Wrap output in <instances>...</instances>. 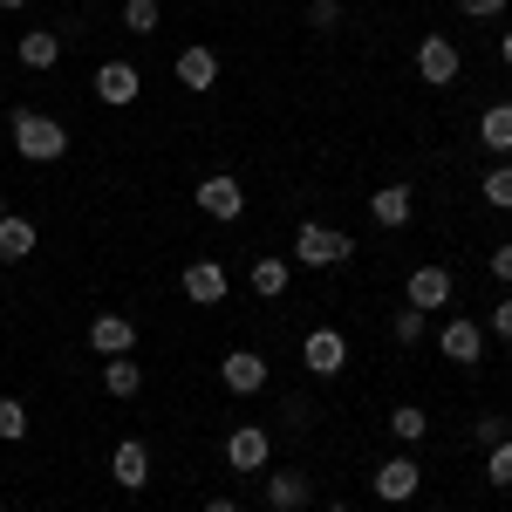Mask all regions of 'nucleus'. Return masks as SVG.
Segmentation results:
<instances>
[{
  "label": "nucleus",
  "mask_w": 512,
  "mask_h": 512,
  "mask_svg": "<svg viewBox=\"0 0 512 512\" xmlns=\"http://www.w3.org/2000/svg\"><path fill=\"white\" fill-rule=\"evenodd\" d=\"M7 137H14V151H21L28 164H55L62 151H69V130L48 117V110H28V103L7 117Z\"/></svg>",
  "instance_id": "f257e3e1"
},
{
  "label": "nucleus",
  "mask_w": 512,
  "mask_h": 512,
  "mask_svg": "<svg viewBox=\"0 0 512 512\" xmlns=\"http://www.w3.org/2000/svg\"><path fill=\"white\" fill-rule=\"evenodd\" d=\"M294 260H301V267H321V274H328V267H349L355 239L342 233V226H315V219H308V226L294 233Z\"/></svg>",
  "instance_id": "f03ea898"
},
{
  "label": "nucleus",
  "mask_w": 512,
  "mask_h": 512,
  "mask_svg": "<svg viewBox=\"0 0 512 512\" xmlns=\"http://www.w3.org/2000/svg\"><path fill=\"white\" fill-rule=\"evenodd\" d=\"M451 294H458V280H451L444 260H424V267H410V280H403V308H424V315H437Z\"/></svg>",
  "instance_id": "7ed1b4c3"
},
{
  "label": "nucleus",
  "mask_w": 512,
  "mask_h": 512,
  "mask_svg": "<svg viewBox=\"0 0 512 512\" xmlns=\"http://www.w3.org/2000/svg\"><path fill=\"white\" fill-rule=\"evenodd\" d=\"M192 205L205 212V219H219V226H233L239 212H246V192H239V178H233V171H212V178H198Z\"/></svg>",
  "instance_id": "20e7f679"
},
{
  "label": "nucleus",
  "mask_w": 512,
  "mask_h": 512,
  "mask_svg": "<svg viewBox=\"0 0 512 512\" xmlns=\"http://www.w3.org/2000/svg\"><path fill=\"white\" fill-rule=\"evenodd\" d=\"M226 465H233V472H267V465H274V431H267V424L226 431Z\"/></svg>",
  "instance_id": "39448f33"
},
{
  "label": "nucleus",
  "mask_w": 512,
  "mask_h": 512,
  "mask_svg": "<svg viewBox=\"0 0 512 512\" xmlns=\"http://www.w3.org/2000/svg\"><path fill=\"white\" fill-rule=\"evenodd\" d=\"M437 355H444V362H458V369H472L478 355H485V328H478L472 315H451L444 328H437Z\"/></svg>",
  "instance_id": "423d86ee"
},
{
  "label": "nucleus",
  "mask_w": 512,
  "mask_h": 512,
  "mask_svg": "<svg viewBox=\"0 0 512 512\" xmlns=\"http://www.w3.org/2000/svg\"><path fill=\"white\" fill-rule=\"evenodd\" d=\"M458 69H465V55H458V41H451V35H424V41H417V76L431 82V89L458 82Z\"/></svg>",
  "instance_id": "0eeeda50"
},
{
  "label": "nucleus",
  "mask_w": 512,
  "mask_h": 512,
  "mask_svg": "<svg viewBox=\"0 0 512 512\" xmlns=\"http://www.w3.org/2000/svg\"><path fill=\"white\" fill-rule=\"evenodd\" d=\"M301 362H308L315 376H342V369H349V335H342V328H315V335L301 342Z\"/></svg>",
  "instance_id": "6e6552de"
},
{
  "label": "nucleus",
  "mask_w": 512,
  "mask_h": 512,
  "mask_svg": "<svg viewBox=\"0 0 512 512\" xmlns=\"http://www.w3.org/2000/svg\"><path fill=\"white\" fill-rule=\"evenodd\" d=\"M369 485H376V499L403 506V499H417V485H424V465H417V458H383Z\"/></svg>",
  "instance_id": "1a4fd4ad"
},
{
  "label": "nucleus",
  "mask_w": 512,
  "mask_h": 512,
  "mask_svg": "<svg viewBox=\"0 0 512 512\" xmlns=\"http://www.w3.org/2000/svg\"><path fill=\"white\" fill-rule=\"evenodd\" d=\"M219 383H226L233 396H260L267 390V355L260 349H233L226 362H219Z\"/></svg>",
  "instance_id": "9d476101"
},
{
  "label": "nucleus",
  "mask_w": 512,
  "mask_h": 512,
  "mask_svg": "<svg viewBox=\"0 0 512 512\" xmlns=\"http://www.w3.org/2000/svg\"><path fill=\"white\" fill-rule=\"evenodd\" d=\"M110 478H117L123 492H144L151 485V444L144 437H123L117 451H110Z\"/></svg>",
  "instance_id": "9b49d317"
},
{
  "label": "nucleus",
  "mask_w": 512,
  "mask_h": 512,
  "mask_svg": "<svg viewBox=\"0 0 512 512\" xmlns=\"http://www.w3.org/2000/svg\"><path fill=\"white\" fill-rule=\"evenodd\" d=\"M233 294V274L219 267V260H192L185 267V301H198V308H219Z\"/></svg>",
  "instance_id": "f8f14e48"
},
{
  "label": "nucleus",
  "mask_w": 512,
  "mask_h": 512,
  "mask_svg": "<svg viewBox=\"0 0 512 512\" xmlns=\"http://www.w3.org/2000/svg\"><path fill=\"white\" fill-rule=\"evenodd\" d=\"M96 96H103L110 110H130V103L144 96V76H137V62H103V69H96Z\"/></svg>",
  "instance_id": "ddd939ff"
},
{
  "label": "nucleus",
  "mask_w": 512,
  "mask_h": 512,
  "mask_svg": "<svg viewBox=\"0 0 512 512\" xmlns=\"http://www.w3.org/2000/svg\"><path fill=\"white\" fill-rule=\"evenodd\" d=\"M89 349L103 355V362H110V355H130L137 349V321L130 315H96L89 321Z\"/></svg>",
  "instance_id": "4468645a"
},
{
  "label": "nucleus",
  "mask_w": 512,
  "mask_h": 512,
  "mask_svg": "<svg viewBox=\"0 0 512 512\" xmlns=\"http://www.w3.org/2000/svg\"><path fill=\"white\" fill-rule=\"evenodd\" d=\"M171 69H178V82H185L192 96H205V89L219 82V55H212L205 41H192V48H178V62H171Z\"/></svg>",
  "instance_id": "2eb2a0df"
},
{
  "label": "nucleus",
  "mask_w": 512,
  "mask_h": 512,
  "mask_svg": "<svg viewBox=\"0 0 512 512\" xmlns=\"http://www.w3.org/2000/svg\"><path fill=\"white\" fill-rule=\"evenodd\" d=\"M308 499H315V485L301 472H274L267 478V512H308Z\"/></svg>",
  "instance_id": "dca6fc26"
},
{
  "label": "nucleus",
  "mask_w": 512,
  "mask_h": 512,
  "mask_svg": "<svg viewBox=\"0 0 512 512\" xmlns=\"http://www.w3.org/2000/svg\"><path fill=\"white\" fill-rule=\"evenodd\" d=\"M410 212H417V198H410V185H383V192L369 198V219H376V226H410Z\"/></svg>",
  "instance_id": "f3484780"
},
{
  "label": "nucleus",
  "mask_w": 512,
  "mask_h": 512,
  "mask_svg": "<svg viewBox=\"0 0 512 512\" xmlns=\"http://www.w3.org/2000/svg\"><path fill=\"white\" fill-rule=\"evenodd\" d=\"M62 62V35L55 28H28L21 35V69H55Z\"/></svg>",
  "instance_id": "a211bd4d"
},
{
  "label": "nucleus",
  "mask_w": 512,
  "mask_h": 512,
  "mask_svg": "<svg viewBox=\"0 0 512 512\" xmlns=\"http://www.w3.org/2000/svg\"><path fill=\"white\" fill-rule=\"evenodd\" d=\"M253 294H260V301H280V294H287V280H294V260H274V253H267V260H253Z\"/></svg>",
  "instance_id": "6ab92c4d"
},
{
  "label": "nucleus",
  "mask_w": 512,
  "mask_h": 512,
  "mask_svg": "<svg viewBox=\"0 0 512 512\" xmlns=\"http://www.w3.org/2000/svg\"><path fill=\"white\" fill-rule=\"evenodd\" d=\"M35 219H21V212H7V219H0V260H28V253H35Z\"/></svg>",
  "instance_id": "aec40b11"
},
{
  "label": "nucleus",
  "mask_w": 512,
  "mask_h": 512,
  "mask_svg": "<svg viewBox=\"0 0 512 512\" xmlns=\"http://www.w3.org/2000/svg\"><path fill=\"white\" fill-rule=\"evenodd\" d=\"M103 390L117 396V403H130V396L144 390V369H137L130 355H110V362H103Z\"/></svg>",
  "instance_id": "412c9836"
},
{
  "label": "nucleus",
  "mask_w": 512,
  "mask_h": 512,
  "mask_svg": "<svg viewBox=\"0 0 512 512\" xmlns=\"http://www.w3.org/2000/svg\"><path fill=\"white\" fill-rule=\"evenodd\" d=\"M478 144H485V151H512V103H485V117H478Z\"/></svg>",
  "instance_id": "4be33fe9"
},
{
  "label": "nucleus",
  "mask_w": 512,
  "mask_h": 512,
  "mask_svg": "<svg viewBox=\"0 0 512 512\" xmlns=\"http://www.w3.org/2000/svg\"><path fill=\"white\" fill-rule=\"evenodd\" d=\"M390 437L396 444H424V437H431V417H424L417 403H396L390 410Z\"/></svg>",
  "instance_id": "5701e85b"
},
{
  "label": "nucleus",
  "mask_w": 512,
  "mask_h": 512,
  "mask_svg": "<svg viewBox=\"0 0 512 512\" xmlns=\"http://www.w3.org/2000/svg\"><path fill=\"white\" fill-rule=\"evenodd\" d=\"M158 21H164L158 0H123V28L130 35H158Z\"/></svg>",
  "instance_id": "b1692460"
},
{
  "label": "nucleus",
  "mask_w": 512,
  "mask_h": 512,
  "mask_svg": "<svg viewBox=\"0 0 512 512\" xmlns=\"http://www.w3.org/2000/svg\"><path fill=\"white\" fill-rule=\"evenodd\" d=\"M21 437H28V403L0 396V444H21Z\"/></svg>",
  "instance_id": "393cba45"
},
{
  "label": "nucleus",
  "mask_w": 512,
  "mask_h": 512,
  "mask_svg": "<svg viewBox=\"0 0 512 512\" xmlns=\"http://www.w3.org/2000/svg\"><path fill=\"white\" fill-rule=\"evenodd\" d=\"M485 205L492 212H512V164H492L485 171Z\"/></svg>",
  "instance_id": "a878e982"
},
{
  "label": "nucleus",
  "mask_w": 512,
  "mask_h": 512,
  "mask_svg": "<svg viewBox=\"0 0 512 512\" xmlns=\"http://www.w3.org/2000/svg\"><path fill=\"white\" fill-rule=\"evenodd\" d=\"M485 478H492L499 492H512V437H499V444L485 451Z\"/></svg>",
  "instance_id": "bb28decb"
},
{
  "label": "nucleus",
  "mask_w": 512,
  "mask_h": 512,
  "mask_svg": "<svg viewBox=\"0 0 512 512\" xmlns=\"http://www.w3.org/2000/svg\"><path fill=\"white\" fill-rule=\"evenodd\" d=\"M424 328H431L424 308H403V315H396V342H403V349H417V342H424Z\"/></svg>",
  "instance_id": "cd10ccee"
},
{
  "label": "nucleus",
  "mask_w": 512,
  "mask_h": 512,
  "mask_svg": "<svg viewBox=\"0 0 512 512\" xmlns=\"http://www.w3.org/2000/svg\"><path fill=\"white\" fill-rule=\"evenodd\" d=\"M458 14H465V21H499L506 0H458Z\"/></svg>",
  "instance_id": "c85d7f7f"
},
{
  "label": "nucleus",
  "mask_w": 512,
  "mask_h": 512,
  "mask_svg": "<svg viewBox=\"0 0 512 512\" xmlns=\"http://www.w3.org/2000/svg\"><path fill=\"white\" fill-rule=\"evenodd\" d=\"M485 267H492V280H506V287H512V239L492 246V260H485Z\"/></svg>",
  "instance_id": "c756f323"
},
{
  "label": "nucleus",
  "mask_w": 512,
  "mask_h": 512,
  "mask_svg": "<svg viewBox=\"0 0 512 512\" xmlns=\"http://www.w3.org/2000/svg\"><path fill=\"white\" fill-rule=\"evenodd\" d=\"M335 21H342V0H315L308 7V28H335Z\"/></svg>",
  "instance_id": "7c9ffc66"
},
{
  "label": "nucleus",
  "mask_w": 512,
  "mask_h": 512,
  "mask_svg": "<svg viewBox=\"0 0 512 512\" xmlns=\"http://www.w3.org/2000/svg\"><path fill=\"white\" fill-rule=\"evenodd\" d=\"M499 437H512V424H506V417H478V444H485V451H492Z\"/></svg>",
  "instance_id": "2f4dec72"
},
{
  "label": "nucleus",
  "mask_w": 512,
  "mask_h": 512,
  "mask_svg": "<svg viewBox=\"0 0 512 512\" xmlns=\"http://www.w3.org/2000/svg\"><path fill=\"white\" fill-rule=\"evenodd\" d=\"M492 335H499V342H512V294L492 308Z\"/></svg>",
  "instance_id": "473e14b6"
},
{
  "label": "nucleus",
  "mask_w": 512,
  "mask_h": 512,
  "mask_svg": "<svg viewBox=\"0 0 512 512\" xmlns=\"http://www.w3.org/2000/svg\"><path fill=\"white\" fill-rule=\"evenodd\" d=\"M205 512H239V499H226V492H219V499H205Z\"/></svg>",
  "instance_id": "72a5a7b5"
},
{
  "label": "nucleus",
  "mask_w": 512,
  "mask_h": 512,
  "mask_svg": "<svg viewBox=\"0 0 512 512\" xmlns=\"http://www.w3.org/2000/svg\"><path fill=\"white\" fill-rule=\"evenodd\" d=\"M499 55H506V69H512V28H506V35H499Z\"/></svg>",
  "instance_id": "f704fd0d"
},
{
  "label": "nucleus",
  "mask_w": 512,
  "mask_h": 512,
  "mask_svg": "<svg viewBox=\"0 0 512 512\" xmlns=\"http://www.w3.org/2000/svg\"><path fill=\"white\" fill-rule=\"evenodd\" d=\"M0 7H7V14H14V7H28V0H0Z\"/></svg>",
  "instance_id": "c9c22d12"
},
{
  "label": "nucleus",
  "mask_w": 512,
  "mask_h": 512,
  "mask_svg": "<svg viewBox=\"0 0 512 512\" xmlns=\"http://www.w3.org/2000/svg\"><path fill=\"white\" fill-rule=\"evenodd\" d=\"M328 512H355V506H328Z\"/></svg>",
  "instance_id": "e433bc0d"
},
{
  "label": "nucleus",
  "mask_w": 512,
  "mask_h": 512,
  "mask_svg": "<svg viewBox=\"0 0 512 512\" xmlns=\"http://www.w3.org/2000/svg\"><path fill=\"white\" fill-rule=\"evenodd\" d=\"M0 219H7V198H0Z\"/></svg>",
  "instance_id": "4c0bfd02"
}]
</instances>
